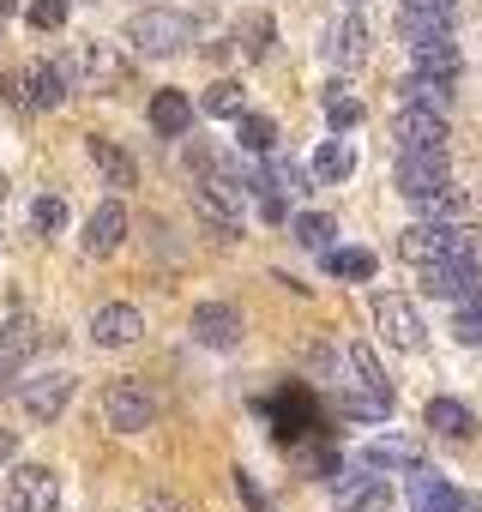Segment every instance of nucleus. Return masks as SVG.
<instances>
[{"label":"nucleus","instance_id":"obj_1","mask_svg":"<svg viewBox=\"0 0 482 512\" xmlns=\"http://www.w3.org/2000/svg\"><path fill=\"white\" fill-rule=\"evenodd\" d=\"M398 193L434 211L446 199V151H398Z\"/></svg>","mask_w":482,"mask_h":512},{"label":"nucleus","instance_id":"obj_2","mask_svg":"<svg viewBox=\"0 0 482 512\" xmlns=\"http://www.w3.org/2000/svg\"><path fill=\"white\" fill-rule=\"evenodd\" d=\"M398 253L416 260V266H428V260H440V253H482V241L464 235V229H452V223H410L398 235Z\"/></svg>","mask_w":482,"mask_h":512},{"label":"nucleus","instance_id":"obj_3","mask_svg":"<svg viewBox=\"0 0 482 512\" xmlns=\"http://www.w3.org/2000/svg\"><path fill=\"white\" fill-rule=\"evenodd\" d=\"M103 416H109L115 434H139V428L157 422V398H151L139 380H115V386L103 392Z\"/></svg>","mask_w":482,"mask_h":512},{"label":"nucleus","instance_id":"obj_4","mask_svg":"<svg viewBox=\"0 0 482 512\" xmlns=\"http://www.w3.org/2000/svg\"><path fill=\"white\" fill-rule=\"evenodd\" d=\"M127 43H133L139 55H175L181 43H193V25H187L181 13H139V19L127 25Z\"/></svg>","mask_w":482,"mask_h":512},{"label":"nucleus","instance_id":"obj_5","mask_svg":"<svg viewBox=\"0 0 482 512\" xmlns=\"http://www.w3.org/2000/svg\"><path fill=\"white\" fill-rule=\"evenodd\" d=\"M422 290L440 302H464L476 290V253H440V260L422 266Z\"/></svg>","mask_w":482,"mask_h":512},{"label":"nucleus","instance_id":"obj_6","mask_svg":"<svg viewBox=\"0 0 482 512\" xmlns=\"http://www.w3.org/2000/svg\"><path fill=\"white\" fill-rule=\"evenodd\" d=\"M61 506V476L43 470V464H25L13 482H7V512H55Z\"/></svg>","mask_w":482,"mask_h":512},{"label":"nucleus","instance_id":"obj_7","mask_svg":"<svg viewBox=\"0 0 482 512\" xmlns=\"http://www.w3.org/2000/svg\"><path fill=\"white\" fill-rule=\"evenodd\" d=\"M392 139H398V151H446V115L404 103L398 121H392Z\"/></svg>","mask_w":482,"mask_h":512},{"label":"nucleus","instance_id":"obj_8","mask_svg":"<svg viewBox=\"0 0 482 512\" xmlns=\"http://www.w3.org/2000/svg\"><path fill=\"white\" fill-rule=\"evenodd\" d=\"M193 338H199L205 350H235V344H241V308H229V302L193 308Z\"/></svg>","mask_w":482,"mask_h":512},{"label":"nucleus","instance_id":"obj_9","mask_svg":"<svg viewBox=\"0 0 482 512\" xmlns=\"http://www.w3.org/2000/svg\"><path fill=\"white\" fill-rule=\"evenodd\" d=\"M139 332H145V314L127 308V302H109V308L91 314V338H97L103 350H121V344H133Z\"/></svg>","mask_w":482,"mask_h":512},{"label":"nucleus","instance_id":"obj_10","mask_svg":"<svg viewBox=\"0 0 482 512\" xmlns=\"http://www.w3.org/2000/svg\"><path fill=\"white\" fill-rule=\"evenodd\" d=\"M121 241H127V205L121 199H103L91 211V223H85V253H97V260H103V253H115Z\"/></svg>","mask_w":482,"mask_h":512},{"label":"nucleus","instance_id":"obj_11","mask_svg":"<svg viewBox=\"0 0 482 512\" xmlns=\"http://www.w3.org/2000/svg\"><path fill=\"white\" fill-rule=\"evenodd\" d=\"M67 398H73V380L67 374H43V380L25 386V416L31 422H55L67 410Z\"/></svg>","mask_w":482,"mask_h":512},{"label":"nucleus","instance_id":"obj_12","mask_svg":"<svg viewBox=\"0 0 482 512\" xmlns=\"http://www.w3.org/2000/svg\"><path fill=\"white\" fill-rule=\"evenodd\" d=\"M410 500H416V512H458V506H464V494H458L446 476H428L422 464L410 470Z\"/></svg>","mask_w":482,"mask_h":512},{"label":"nucleus","instance_id":"obj_13","mask_svg":"<svg viewBox=\"0 0 482 512\" xmlns=\"http://www.w3.org/2000/svg\"><path fill=\"white\" fill-rule=\"evenodd\" d=\"M386 506V476H338V512H380Z\"/></svg>","mask_w":482,"mask_h":512},{"label":"nucleus","instance_id":"obj_14","mask_svg":"<svg viewBox=\"0 0 482 512\" xmlns=\"http://www.w3.org/2000/svg\"><path fill=\"white\" fill-rule=\"evenodd\" d=\"M326 61H332V67H362V61H368V31H362V19H344V25L326 31Z\"/></svg>","mask_w":482,"mask_h":512},{"label":"nucleus","instance_id":"obj_15","mask_svg":"<svg viewBox=\"0 0 482 512\" xmlns=\"http://www.w3.org/2000/svg\"><path fill=\"white\" fill-rule=\"evenodd\" d=\"M362 464L368 470H416L422 464V446L416 440H398V434H380V440H368Z\"/></svg>","mask_w":482,"mask_h":512},{"label":"nucleus","instance_id":"obj_16","mask_svg":"<svg viewBox=\"0 0 482 512\" xmlns=\"http://www.w3.org/2000/svg\"><path fill=\"white\" fill-rule=\"evenodd\" d=\"M398 91H404V103H410V109H434V115H446V109H452V79H440V73H410Z\"/></svg>","mask_w":482,"mask_h":512},{"label":"nucleus","instance_id":"obj_17","mask_svg":"<svg viewBox=\"0 0 482 512\" xmlns=\"http://www.w3.org/2000/svg\"><path fill=\"white\" fill-rule=\"evenodd\" d=\"M31 350H37V326L31 320H13L7 332H0V380H13L31 362Z\"/></svg>","mask_w":482,"mask_h":512},{"label":"nucleus","instance_id":"obj_18","mask_svg":"<svg viewBox=\"0 0 482 512\" xmlns=\"http://www.w3.org/2000/svg\"><path fill=\"white\" fill-rule=\"evenodd\" d=\"M151 127H157L163 139H181V133L193 127V103H187L181 91H157V97H151Z\"/></svg>","mask_w":482,"mask_h":512},{"label":"nucleus","instance_id":"obj_19","mask_svg":"<svg viewBox=\"0 0 482 512\" xmlns=\"http://www.w3.org/2000/svg\"><path fill=\"white\" fill-rule=\"evenodd\" d=\"M25 103L31 109H61L67 103V73L61 67H31L25 73Z\"/></svg>","mask_w":482,"mask_h":512},{"label":"nucleus","instance_id":"obj_20","mask_svg":"<svg viewBox=\"0 0 482 512\" xmlns=\"http://www.w3.org/2000/svg\"><path fill=\"white\" fill-rule=\"evenodd\" d=\"M416 55V73H440V79H458V43L452 37H428V43H410Z\"/></svg>","mask_w":482,"mask_h":512},{"label":"nucleus","instance_id":"obj_21","mask_svg":"<svg viewBox=\"0 0 482 512\" xmlns=\"http://www.w3.org/2000/svg\"><path fill=\"white\" fill-rule=\"evenodd\" d=\"M380 326H386V338H392L398 350H422V320H416L404 302L386 296V302H380Z\"/></svg>","mask_w":482,"mask_h":512},{"label":"nucleus","instance_id":"obj_22","mask_svg":"<svg viewBox=\"0 0 482 512\" xmlns=\"http://www.w3.org/2000/svg\"><path fill=\"white\" fill-rule=\"evenodd\" d=\"M235 43H241V55H248V61H266L272 43H278V25H272L266 13H248V19L235 25Z\"/></svg>","mask_w":482,"mask_h":512},{"label":"nucleus","instance_id":"obj_23","mask_svg":"<svg viewBox=\"0 0 482 512\" xmlns=\"http://www.w3.org/2000/svg\"><path fill=\"white\" fill-rule=\"evenodd\" d=\"M235 145H241V151H260V157H272V145H278V127H272V115H248V109H241V115H235Z\"/></svg>","mask_w":482,"mask_h":512},{"label":"nucleus","instance_id":"obj_24","mask_svg":"<svg viewBox=\"0 0 482 512\" xmlns=\"http://www.w3.org/2000/svg\"><path fill=\"white\" fill-rule=\"evenodd\" d=\"M91 163L109 175V187H133V175H139V169H133V157H127L115 139H91Z\"/></svg>","mask_w":482,"mask_h":512},{"label":"nucleus","instance_id":"obj_25","mask_svg":"<svg viewBox=\"0 0 482 512\" xmlns=\"http://www.w3.org/2000/svg\"><path fill=\"white\" fill-rule=\"evenodd\" d=\"M428 428L446 434V440H464L476 422H470V410H464L458 398H428Z\"/></svg>","mask_w":482,"mask_h":512},{"label":"nucleus","instance_id":"obj_26","mask_svg":"<svg viewBox=\"0 0 482 512\" xmlns=\"http://www.w3.org/2000/svg\"><path fill=\"white\" fill-rule=\"evenodd\" d=\"M326 272L332 278H374V253L368 247H326Z\"/></svg>","mask_w":482,"mask_h":512},{"label":"nucleus","instance_id":"obj_27","mask_svg":"<svg viewBox=\"0 0 482 512\" xmlns=\"http://www.w3.org/2000/svg\"><path fill=\"white\" fill-rule=\"evenodd\" d=\"M344 416H362V422H386V416H392V392H380V386L344 392Z\"/></svg>","mask_w":482,"mask_h":512},{"label":"nucleus","instance_id":"obj_28","mask_svg":"<svg viewBox=\"0 0 482 512\" xmlns=\"http://www.w3.org/2000/svg\"><path fill=\"white\" fill-rule=\"evenodd\" d=\"M350 169H356V151H350V145H338V139H326V145L314 151V175H320V181H344Z\"/></svg>","mask_w":482,"mask_h":512},{"label":"nucleus","instance_id":"obj_29","mask_svg":"<svg viewBox=\"0 0 482 512\" xmlns=\"http://www.w3.org/2000/svg\"><path fill=\"white\" fill-rule=\"evenodd\" d=\"M332 235H338V223H332L326 211H302V217H296V241H302V247L326 253V247H332Z\"/></svg>","mask_w":482,"mask_h":512},{"label":"nucleus","instance_id":"obj_30","mask_svg":"<svg viewBox=\"0 0 482 512\" xmlns=\"http://www.w3.org/2000/svg\"><path fill=\"white\" fill-rule=\"evenodd\" d=\"M260 181H266V187H278V193H308V175H302V169H296L290 157H272Z\"/></svg>","mask_w":482,"mask_h":512},{"label":"nucleus","instance_id":"obj_31","mask_svg":"<svg viewBox=\"0 0 482 512\" xmlns=\"http://www.w3.org/2000/svg\"><path fill=\"white\" fill-rule=\"evenodd\" d=\"M452 332H458V344H482V290H470V296H464V308H458Z\"/></svg>","mask_w":482,"mask_h":512},{"label":"nucleus","instance_id":"obj_32","mask_svg":"<svg viewBox=\"0 0 482 512\" xmlns=\"http://www.w3.org/2000/svg\"><path fill=\"white\" fill-rule=\"evenodd\" d=\"M446 25H452V19H440V13H404V43H428V37H446Z\"/></svg>","mask_w":482,"mask_h":512},{"label":"nucleus","instance_id":"obj_33","mask_svg":"<svg viewBox=\"0 0 482 512\" xmlns=\"http://www.w3.org/2000/svg\"><path fill=\"white\" fill-rule=\"evenodd\" d=\"M205 115H241V85L235 79H217L205 91Z\"/></svg>","mask_w":482,"mask_h":512},{"label":"nucleus","instance_id":"obj_34","mask_svg":"<svg viewBox=\"0 0 482 512\" xmlns=\"http://www.w3.org/2000/svg\"><path fill=\"white\" fill-rule=\"evenodd\" d=\"M326 121H332V127H356V121H362V103L332 85V91H326Z\"/></svg>","mask_w":482,"mask_h":512},{"label":"nucleus","instance_id":"obj_35","mask_svg":"<svg viewBox=\"0 0 482 512\" xmlns=\"http://www.w3.org/2000/svg\"><path fill=\"white\" fill-rule=\"evenodd\" d=\"M61 223H67V205H61L55 193H43V199L31 205V229H43V235H55Z\"/></svg>","mask_w":482,"mask_h":512},{"label":"nucleus","instance_id":"obj_36","mask_svg":"<svg viewBox=\"0 0 482 512\" xmlns=\"http://www.w3.org/2000/svg\"><path fill=\"white\" fill-rule=\"evenodd\" d=\"M31 25L37 31H61L67 25V0H31Z\"/></svg>","mask_w":482,"mask_h":512},{"label":"nucleus","instance_id":"obj_37","mask_svg":"<svg viewBox=\"0 0 482 512\" xmlns=\"http://www.w3.org/2000/svg\"><path fill=\"white\" fill-rule=\"evenodd\" d=\"M350 362H356L362 386H380V392H386V374H380V362H374V350H368V344H356V350H350Z\"/></svg>","mask_w":482,"mask_h":512},{"label":"nucleus","instance_id":"obj_38","mask_svg":"<svg viewBox=\"0 0 482 512\" xmlns=\"http://www.w3.org/2000/svg\"><path fill=\"white\" fill-rule=\"evenodd\" d=\"M235 494L248 500V512H272V506H266V494L254 488V476H235Z\"/></svg>","mask_w":482,"mask_h":512},{"label":"nucleus","instance_id":"obj_39","mask_svg":"<svg viewBox=\"0 0 482 512\" xmlns=\"http://www.w3.org/2000/svg\"><path fill=\"white\" fill-rule=\"evenodd\" d=\"M404 13H440V19H452L458 0H404Z\"/></svg>","mask_w":482,"mask_h":512},{"label":"nucleus","instance_id":"obj_40","mask_svg":"<svg viewBox=\"0 0 482 512\" xmlns=\"http://www.w3.org/2000/svg\"><path fill=\"white\" fill-rule=\"evenodd\" d=\"M145 506H151V512H187V506H181V500H175V494H151V500H145Z\"/></svg>","mask_w":482,"mask_h":512},{"label":"nucleus","instance_id":"obj_41","mask_svg":"<svg viewBox=\"0 0 482 512\" xmlns=\"http://www.w3.org/2000/svg\"><path fill=\"white\" fill-rule=\"evenodd\" d=\"M13 452H19V434H7V428H0V464H7Z\"/></svg>","mask_w":482,"mask_h":512},{"label":"nucleus","instance_id":"obj_42","mask_svg":"<svg viewBox=\"0 0 482 512\" xmlns=\"http://www.w3.org/2000/svg\"><path fill=\"white\" fill-rule=\"evenodd\" d=\"M13 7H19V0H0V13H13Z\"/></svg>","mask_w":482,"mask_h":512},{"label":"nucleus","instance_id":"obj_43","mask_svg":"<svg viewBox=\"0 0 482 512\" xmlns=\"http://www.w3.org/2000/svg\"><path fill=\"white\" fill-rule=\"evenodd\" d=\"M0 193H7V181H0Z\"/></svg>","mask_w":482,"mask_h":512}]
</instances>
